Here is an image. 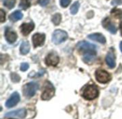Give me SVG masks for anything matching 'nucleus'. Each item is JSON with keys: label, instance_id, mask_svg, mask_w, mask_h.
<instances>
[{"label": "nucleus", "instance_id": "f257e3e1", "mask_svg": "<svg viewBox=\"0 0 122 119\" xmlns=\"http://www.w3.org/2000/svg\"><path fill=\"white\" fill-rule=\"evenodd\" d=\"M76 48L79 51L85 54H89V53H94L96 54L97 51V46L96 45L91 44L87 41H80L76 44Z\"/></svg>", "mask_w": 122, "mask_h": 119}, {"label": "nucleus", "instance_id": "f03ea898", "mask_svg": "<svg viewBox=\"0 0 122 119\" xmlns=\"http://www.w3.org/2000/svg\"><path fill=\"white\" fill-rule=\"evenodd\" d=\"M55 93V89L53 84L46 81L44 84V91L41 94V99L43 100H49L54 96Z\"/></svg>", "mask_w": 122, "mask_h": 119}, {"label": "nucleus", "instance_id": "7ed1b4c3", "mask_svg": "<svg viewBox=\"0 0 122 119\" xmlns=\"http://www.w3.org/2000/svg\"><path fill=\"white\" fill-rule=\"evenodd\" d=\"M38 89L39 84L36 82H30L24 85L23 88V92L25 96L30 98L35 95Z\"/></svg>", "mask_w": 122, "mask_h": 119}, {"label": "nucleus", "instance_id": "20e7f679", "mask_svg": "<svg viewBox=\"0 0 122 119\" xmlns=\"http://www.w3.org/2000/svg\"><path fill=\"white\" fill-rule=\"evenodd\" d=\"M99 95V91L97 88L94 85H89L86 86L83 92L82 96L87 100H93L96 99Z\"/></svg>", "mask_w": 122, "mask_h": 119}, {"label": "nucleus", "instance_id": "39448f33", "mask_svg": "<svg viewBox=\"0 0 122 119\" xmlns=\"http://www.w3.org/2000/svg\"><path fill=\"white\" fill-rule=\"evenodd\" d=\"M68 38V34L65 31L57 29L52 34V41L55 44H59L65 41Z\"/></svg>", "mask_w": 122, "mask_h": 119}, {"label": "nucleus", "instance_id": "423d86ee", "mask_svg": "<svg viewBox=\"0 0 122 119\" xmlns=\"http://www.w3.org/2000/svg\"><path fill=\"white\" fill-rule=\"evenodd\" d=\"M96 79L101 84H106L111 80V75L106 71L99 69L96 71Z\"/></svg>", "mask_w": 122, "mask_h": 119}, {"label": "nucleus", "instance_id": "0eeeda50", "mask_svg": "<svg viewBox=\"0 0 122 119\" xmlns=\"http://www.w3.org/2000/svg\"><path fill=\"white\" fill-rule=\"evenodd\" d=\"M59 61V58L56 53H50L47 55L45 59V62L48 66H55L58 64Z\"/></svg>", "mask_w": 122, "mask_h": 119}, {"label": "nucleus", "instance_id": "6e6552de", "mask_svg": "<svg viewBox=\"0 0 122 119\" xmlns=\"http://www.w3.org/2000/svg\"><path fill=\"white\" fill-rule=\"evenodd\" d=\"M20 101L19 94L17 92H14L11 94L10 98L6 102V106L7 108H12L15 106Z\"/></svg>", "mask_w": 122, "mask_h": 119}, {"label": "nucleus", "instance_id": "1a4fd4ad", "mask_svg": "<svg viewBox=\"0 0 122 119\" xmlns=\"http://www.w3.org/2000/svg\"><path fill=\"white\" fill-rule=\"evenodd\" d=\"M26 116V110L21 109L19 110L8 112L5 114V117H17L19 119H24Z\"/></svg>", "mask_w": 122, "mask_h": 119}, {"label": "nucleus", "instance_id": "9d476101", "mask_svg": "<svg viewBox=\"0 0 122 119\" xmlns=\"http://www.w3.org/2000/svg\"><path fill=\"white\" fill-rule=\"evenodd\" d=\"M45 41V35L44 34H35L32 36L33 45L34 47L40 46L44 44Z\"/></svg>", "mask_w": 122, "mask_h": 119}, {"label": "nucleus", "instance_id": "9b49d317", "mask_svg": "<svg viewBox=\"0 0 122 119\" xmlns=\"http://www.w3.org/2000/svg\"><path fill=\"white\" fill-rule=\"evenodd\" d=\"M114 49H111L107 56H106V62L107 64V65L111 68V69H113L116 66V59H115V55H114Z\"/></svg>", "mask_w": 122, "mask_h": 119}, {"label": "nucleus", "instance_id": "f8f14e48", "mask_svg": "<svg viewBox=\"0 0 122 119\" xmlns=\"http://www.w3.org/2000/svg\"><path fill=\"white\" fill-rule=\"evenodd\" d=\"M34 28V24L33 22L24 23L20 26L21 32L24 36H27L29 33H31L33 31Z\"/></svg>", "mask_w": 122, "mask_h": 119}, {"label": "nucleus", "instance_id": "ddd939ff", "mask_svg": "<svg viewBox=\"0 0 122 119\" xmlns=\"http://www.w3.org/2000/svg\"><path fill=\"white\" fill-rule=\"evenodd\" d=\"M5 38L8 43L13 44L16 40L17 35H16V32L11 30L9 28H7L6 30V32H5Z\"/></svg>", "mask_w": 122, "mask_h": 119}, {"label": "nucleus", "instance_id": "4468645a", "mask_svg": "<svg viewBox=\"0 0 122 119\" xmlns=\"http://www.w3.org/2000/svg\"><path fill=\"white\" fill-rule=\"evenodd\" d=\"M103 26L104 28H106L109 31H110L112 34H116L117 31V27L114 26V24L111 21V20L109 18H106L103 21Z\"/></svg>", "mask_w": 122, "mask_h": 119}, {"label": "nucleus", "instance_id": "2eb2a0df", "mask_svg": "<svg viewBox=\"0 0 122 119\" xmlns=\"http://www.w3.org/2000/svg\"><path fill=\"white\" fill-rule=\"evenodd\" d=\"M88 38L91 40L96 41L101 43V44H105L106 43V38L102 34H99V33L92 34L89 35Z\"/></svg>", "mask_w": 122, "mask_h": 119}, {"label": "nucleus", "instance_id": "dca6fc26", "mask_svg": "<svg viewBox=\"0 0 122 119\" xmlns=\"http://www.w3.org/2000/svg\"><path fill=\"white\" fill-rule=\"evenodd\" d=\"M95 59H96V54H94V53L85 54L83 56V61L85 63H87L89 64L93 63Z\"/></svg>", "mask_w": 122, "mask_h": 119}, {"label": "nucleus", "instance_id": "f3484780", "mask_svg": "<svg viewBox=\"0 0 122 119\" xmlns=\"http://www.w3.org/2000/svg\"><path fill=\"white\" fill-rule=\"evenodd\" d=\"M30 50V46H29V43L26 41H23L21 44L20 46V52L21 54L23 55H26L29 53Z\"/></svg>", "mask_w": 122, "mask_h": 119}, {"label": "nucleus", "instance_id": "a211bd4d", "mask_svg": "<svg viewBox=\"0 0 122 119\" xmlns=\"http://www.w3.org/2000/svg\"><path fill=\"white\" fill-rule=\"evenodd\" d=\"M23 16L22 13L20 11H15L9 15V19L12 21H17L20 20Z\"/></svg>", "mask_w": 122, "mask_h": 119}, {"label": "nucleus", "instance_id": "6ab92c4d", "mask_svg": "<svg viewBox=\"0 0 122 119\" xmlns=\"http://www.w3.org/2000/svg\"><path fill=\"white\" fill-rule=\"evenodd\" d=\"M79 6H80V4L79 1H75L72 6H71V9H70V11H71V14H76L77 12H78V10L79 9Z\"/></svg>", "mask_w": 122, "mask_h": 119}, {"label": "nucleus", "instance_id": "aec40b11", "mask_svg": "<svg viewBox=\"0 0 122 119\" xmlns=\"http://www.w3.org/2000/svg\"><path fill=\"white\" fill-rule=\"evenodd\" d=\"M52 22L54 24V25H59L61 22V16L60 14H55L53 16H52Z\"/></svg>", "mask_w": 122, "mask_h": 119}, {"label": "nucleus", "instance_id": "412c9836", "mask_svg": "<svg viewBox=\"0 0 122 119\" xmlns=\"http://www.w3.org/2000/svg\"><path fill=\"white\" fill-rule=\"evenodd\" d=\"M2 1L3 4L9 9H12L15 4V0H2Z\"/></svg>", "mask_w": 122, "mask_h": 119}, {"label": "nucleus", "instance_id": "4be33fe9", "mask_svg": "<svg viewBox=\"0 0 122 119\" xmlns=\"http://www.w3.org/2000/svg\"><path fill=\"white\" fill-rule=\"evenodd\" d=\"M19 6L22 9H26L30 6V1L29 0H20Z\"/></svg>", "mask_w": 122, "mask_h": 119}, {"label": "nucleus", "instance_id": "5701e85b", "mask_svg": "<svg viewBox=\"0 0 122 119\" xmlns=\"http://www.w3.org/2000/svg\"><path fill=\"white\" fill-rule=\"evenodd\" d=\"M112 14L114 16H115L117 19H122V10L114 9L112 11Z\"/></svg>", "mask_w": 122, "mask_h": 119}, {"label": "nucleus", "instance_id": "b1692460", "mask_svg": "<svg viewBox=\"0 0 122 119\" xmlns=\"http://www.w3.org/2000/svg\"><path fill=\"white\" fill-rule=\"evenodd\" d=\"M11 81H13V82H14V83L19 82L20 81L19 76L18 74H15V73H12L11 74Z\"/></svg>", "mask_w": 122, "mask_h": 119}, {"label": "nucleus", "instance_id": "393cba45", "mask_svg": "<svg viewBox=\"0 0 122 119\" xmlns=\"http://www.w3.org/2000/svg\"><path fill=\"white\" fill-rule=\"evenodd\" d=\"M71 0H60V4L62 7H66L70 4Z\"/></svg>", "mask_w": 122, "mask_h": 119}, {"label": "nucleus", "instance_id": "a878e982", "mask_svg": "<svg viewBox=\"0 0 122 119\" xmlns=\"http://www.w3.org/2000/svg\"><path fill=\"white\" fill-rule=\"evenodd\" d=\"M0 15H1V16H0V21L1 22H4L5 21V19H6V14H5V12L4 11L3 9L0 10Z\"/></svg>", "mask_w": 122, "mask_h": 119}, {"label": "nucleus", "instance_id": "bb28decb", "mask_svg": "<svg viewBox=\"0 0 122 119\" xmlns=\"http://www.w3.org/2000/svg\"><path fill=\"white\" fill-rule=\"evenodd\" d=\"M29 64H27V63H23V64H21V67H20V69H21V71H26L28 69H29Z\"/></svg>", "mask_w": 122, "mask_h": 119}, {"label": "nucleus", "instance_id": "cd10ccee", "mask_svg": "<svg viewBox=\"0 0 122 119\" xmlns=\"http://www.w3.org/2000/svg\"><path fill=\"white\" fill-rule=\"evenodd\" d=\"M45 73V71L44 70V69H41V71H39V73H37V74H36L35 75L34 74V76L31 77V78H34V77H39V76H43V74Z\"/></svg>", "mask_w": 122, "mask_h": 119}, {"label": "nucleus", "instance_id": "c85d7f7f", "mask_svg": "<svg viewBox=\"0 0 122 119\" xmlns=\"http://www.w3.org/2000/svg\"><path fill=\"white\" fill-rule=\"evenodd\" d=\"M49 2V0H39V3L41 6H44L46 5H47Z\"/></svg>", "mask_w": 122, "mask_h": 119}, {"label": "nucleus", "instance_id": "c756f323", "mask_svg": "<svg viewBox=\"0 0 122 119\" xmlns=\"http://www.w3.org/2000/svg\"><path fill=\"white\" fill-rule=\"evenodd\" d=\"M113 5L114 4H122V1H121V0H113V1H112V3Z\"/></svg>", "mask_w": 122, "mask_h": 119}, {"label": "nucleus", "instance_id": "7c9ffc66", "mask_svg": "<svg viewBox=\"0 0 122 119\" xmlns=\"http://www.w3.org/2000/svg\"><path fill=\"white\" fill-rule=\"evenodd\" d=\"M119 27H120V30H121V34H122V22L120 24Z\"/></svg>", "mask_w": 122, "mask_h": 119}, {"label": "nucleus", "instance_id": "2f4dec72", "mask_svg": "<svg viewBox=\"0 0 122 119\" xmlns=\"http://www.w3.org/2000/svg\"><path fill=\"white\" fill-rule=\"evenodd\" d=\"M120 49H121V51H122V41L121 42V44H120Z\"/></svg>", "mask_w": 122, "mask_h": 119}]
</instances>
